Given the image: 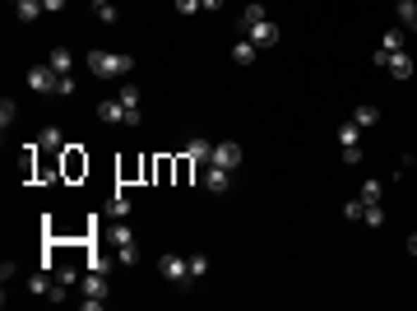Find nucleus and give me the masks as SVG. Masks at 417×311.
<instances>
[{"label":"nucleus","mask_w":417,"mask_h":311,"mask_svg":"<svg viewBox=\"0 0 417 311\" xmlns=\"http://www.w3.org/2000/svg\"><path fill=\"white\" fill-rule=\"evenodd\" d=\"M223 5H228V0H204V10H223Z\"/></svg>","instance_id":"30"},{"label":"nucleus","mask_w":417,"mask_h":311,"mask_svg":"<svg viewBox=\"0 0 417 311\" xmlns=\"http://www.w3.org/2000/svg\"><path fill=\"white\" fill-rule=\"evenodd\" d=\"M88 70L98 79H121V75L135 70V61L125 51H88Z\"/></svg>","instance_id":"1"},{"label":"nucleus","mask_w":417,"mask_h":311,"mask_svg":"<svg viewBox=\"0 0 417 311\" xmlns=\"http://www.w3.org/2000/svg\"><path fill=\"white\" fill-rule=\"evenodd\" d=\"M228 186H232V172H228V167H218V163H208V167H204V190L223 195Z\"/></svg>","instance_id":"11"},{"label":"nucleus","mask_w":417,"mask_h":311,"mask_svg":"<svg viewBox=\"0 0 417 311\" xmlns=\"http://www.w3.org/2000/svg\"><path fill=\"white\" fill-rule=\"evenodd\" d=\"M394 10H399V23H413V14H417V5H413V0H399Z\"/></svg>","instance_id":"27"},{"label":"nucleus","mask_w":417,"mask_h":311,"mask_svg":"<svg viewBox=\"0 0 417 311\" xmlns=\"http://www.w3.org/2000/svg\"><path fill=\"white\" fill-rule=\"evenodd\" d=\"M23 79H28V89H33V93H56V89H61V70H51V66H33Z\"/></svg>","instance_id":"7"},{"label":"nucleus","mask_w":417,"mask_h":311,"mask_svg":"<svg viewBox=\"0 0 417 311\" xmlns=\"http://www.w3.org/2000/svg\"><path fill=\"white\" fill-rule=\"evenodd\" d=\"M10 5H19V0H10Z\"/></svg>","instance_id":"34"},{"label":"nucleus","mask_w":417,"mask_h":311,"mask_svg":"<svg viewBox=\"0 0 417 311\" xmlns=\"http://www.w3.org/2000/svg\"><path fill=\"white\" fill-rule=\"evenodd\" d=\"M107 214H111V219H130V200H125V190H116V195H111Z\"/></svg>","instance_id":"19"},{"label":"nucleus","mask_w":417,"mask_h":311,"mask_svg":"<svg viewBox=\"0 0 417 311\" xmlns=\"http://www.w3.org/2000/svg\"><path fill=\"white\" fill-rule=\"evenodd\" d=\"M208 274V256H190V279H204Z\"/></svg>","instance_id":"26"},{"label":"nucleus","mask_w":417,"mask_h":311,"mask_svg":"<svg viewBox=\"0 0 417 311\" xmlns=\"http://www.w3.org/2000/svg\"><path fill=\"white\" fill-rule=\"evenodd\" d=\"M408 28H413V33H417V14H413V23H408Z\"/></svg>","instance_id":"33"},{"label":"nucleus","mask_w":417,"mask_h":311,"mask_svg":"<svg viewBox=\"0 0 417 311\" xmlns=\"http://www.w3.org/2000/svg\"><path fill=\"white\" fill-rule=\"evenodd\" d=\"M14 116H19V107H14V102L5 98V102H0V126H5V130H10V121H14Z\"/></svg>","instance_id":"25"},{"label":"nucleus","mask_w":417,"mask_h":311,"mask_svg":"<svg viewBox=\"0 0 417 311\" xmlns=\"http://www.w3.org/2000/svg\"><path fill=\"white\" fill-rule=\"evenodd\" d=\"M107 246H111V256L121 260V265H135V260H139V242H135V233L125 228V219L107 223Z\"/></svg>","instance_id":"2"},{"label":"nucleus","mask_w":417,"mask_h":311,"mask_svg":"<svg viewBox=\"0 0 417 311\" xmlns=\"http://www.w3.org/2000/svg\"><path fill=\"white\" fill-rule=\"evenodd\" d=\"M37 149H46V154H61V149H66V135L56 130V126H46V130L37 135Z\"/></svg>","instance_id":"16"},{"label":"nucleus","mask_w":417,"mask_h":311,"mask_svg":"<svg viewBox=\"0 0 417 311\" xmlns=\"http://www.w3.org/2000/svg\"><path fill=\"white\" fill-rule=\"evenodd\" d=\"M380 51H408V47H404V33H399V28H390V33L380 37Z\"/></svg>","instance_id":"21"},{"label":"nucleus","mask_w":417,"mask_h":311,"mask_svg":"<svg viewBox=\"0 0 417 311\" xmlns=\"http://www.w3.org/2000/svg\"><path fill=\"white\" fill-rule=\"evenodd\" d=\"M14 14H19L23 23H33L37 14H46V5H42V0H19V5H14Z\"/></svg>","instance_id":"18"},{"label":"nucleus","mask_w":417,"mask_h":311,"mask_svg":"<svg viewBox=\"0 0 417 311\" xmlns=\"http://www.w3.org/2000/svg\"><path fill=\"white\" fill-rule=\"evenodd\" d=\"M260 19H269V14H264V5H246V10L237 14V37H242L246 28H255V23H260Z\"/></svg>","instance_id":"15"},{"label":"nucleus","mask_w":417,"mask_h":311,"mask_svg":"<svg viewBox=\"0 0 417 311\" xmlns=\"http://www.w3.org/2000/svg\"><path fill=\"white\" fill-rule=\"evenodd\" d=\"M107 5H111V0H93V10H107Z\"/></svg>","instance_id":"32"},{"label":"nucleus","mask_w":417,"mask_h":311,"mask_svg":"<svg viewBox=\"0 0 417 311\" xmlns=\"http://www.w3.org/2000/svg\"><path fill=\"white\" fill-rule=\"evenodd\" d=\"M158 269H163L167 283H195L190 279V256H158Z\"/></svg>","instance_id":"6"},{"label":"nucleus","mask_w":417,"mask_h":311,"mask_svg":"<svg viewBox=\"0 0 417 311\" xmlns=\"http://www.w3.org/2000/svg\"><path fill=\"white\" fill-rule=\"evenodd\" d=\"M42 5H46V14H61V10H66V0H42Z\"/></svg>","instance_id":"29"},{"label":"nucleus","mask_w":417,"mask_h":311,"mask_svg":"<svg viewBox=\"0 0 417 311\" xmlns=\"http://www.w3.org/2000/svg\"><path fill=\"white\" fill-rule=\"evenodd\" d=\"M413 5H417V0H413Z\"/></svg>","instance_id":"35"},{"label":"nucleus","mask_w":417,"mask_h":311,"mask_svg":"<svg viewBox=\"0 0 417 311\" xmlns=\"http://www.w3.org/2000/svg\"><path fill=\"white\" fill-rule=\"evenodd\" d=\"M98 121H107V126H125V107H121V98L98 102Z\"/></svg>","instance_id":"12"},{"label":"nucleus","mask_w":417,"mask_h":311,"mask_svg":"<svg viewBox=\"0 0 417 311\" xmlns=\"http://www.w3.org/2000/svg\"><path fill=\"white\" fill-rule=\"evenodd\" d=\"M46 66H51V70H61V75H75V51H70V47H51Z\"/></svg>","instance_id":"13"},{"label":"nucleus","mask_w":417,"mask_h":311,"mask_svg":"<svg viewBox=\"0 0 417 311\" xmlns=\"http://www.w3.org/2000/svg\"><path fill=\"white\" fill-rule=\"evenodd\" d=\"M255 56H260V47H255L251 37H237V42H232V61H237V66H255Z\"/></svg>","instance_id":"14"},{"label":"nucleus","mask_w":417,"mask_h":311,"mask_svg":"<svg viewBox=\"0 0 417 311\" xmlns=\"http://www.w3.org/2000/svg\"><path fill=\"white\" fill-rule=\"evenodd\" d=\"M362 214H366L362 195H357V200H343V219H352V223H362Z\"/></svg>","instance_id":"22"},{"label":"nucleus","mask_w":417,"mask_h":311,"mask_svg":"<svg viewBox=\"0 0 417 311\" xmlns=\"http://www.w3.org/2000/svg\"><path fill=\"white\" fill-rule=\"evenodd\" d=\"M176 5V14H195V10H204V0H172Z\"/></svg>","instance_id":"28"},{"label":"nucleus","mask_w":417,"mask_h":311,"mask_svg":"<svg viewBox=\"0 0 417 311\" xmlns=\"http://www.w3.org/2000/svg\"><path fill=\"white\" fill-rule=\"evenodd\" d=\"M375 70H385V75H394V79H413V56L408 51H380L375 47Z\"/></svg>","instance_id":"4"},{"label":"nucleus","mask_w":417,"mask_h":311,"mask_svg":"<svg viewBox=\"0 0 417 311\" xmlns=\"http://www.w3.org/2000/svg\"><path fill=\"white\" fill-rule=\"evenodd\" d=\"M375 116H380V111H375V107H371V102H362V107L352 111V121L362 126V130H371V126H375Z\"/></svg>","instance_id":"20"},{"label":"nucleus","mask_w":417,"mask_h":311,"mask_svg":"<svg viewBox=\"0 0 417 311\" xmlns=\"http://www.w3.org/2000/svg\"><path fill=\"white\" fill-rule=\"evenodd\" d=\"M242 37H251V42L260 47V51H269V47L278 42V23H274V19H260V23H255V28H246Z\"/></svg>","instance_id":"8"},{"label":"nucleus","mask_w":417,"mask_h":311,"mask_svg":"<svg viewBox=\"0 0 417 311\" xmlns=\"http://www.w3.org/2000/svg\"><path fill=\"white\" fill-rule=\"evenodd\" d=\"M408 256H417V233H413V237H408Z\"/></svg>","instance_id":"31"},{"label":"nucleus","mask_w":417,"mask_h":311,"mask_svg":"<svg viewBox=\"0 0 417 311\" xmlns=\"http://www.w3.org/2000/svg\"><path fill=\"white\" fill-rule=\"evenodd\" d=\"M186 154H190V163H195V167H208V158H213V145H208V140H190Z\"/></svg>","instance_id":"17"},{"label":"nucleus","mask_w":417,"mask_h":311,"mask_svg":"<svg viewBox=\"0 0 417 311\" xmlns=\"http://www.w3.org/2000/svg\"><path fill=\"white\" fill-rule=\"evenodd\" d=\"M357 195H362V205H380V181H362Z\"/></svg>","instance_id":"23"},{"label":"nucleus","mask_w":417,"mask_h":311,"mask_svg":"<svg viewBox=\"0 0 417 311\" xmlns=\"http://www.w3.org/2000/svg\"><path fill=\"white\" fill-rule=\"evenodd\" d=\"M121 107H125V126H139V102H144V93L135 89V84H121Z\"/></svg>","instance_id":"10"},{"label":"nucleus","mask_w":417,"mask_h":311,"mask_svg":"<svg viewBox=\"0 0 417 311\" xmlns=\"http://www.w3.org/2000/svg\"><path fill=\"white\" fill-rule=\"evenodd\" d=\"M208 163H218V167H228V172H237V167H242V145H232V140L213 145V158H208Z\"/></svg>","instance_id":"9"},{"label":"nucleus","mask_w":417,"mask_h":311,"mask_svg":"<svg viewBox=\"0 0 417 311\" xmlns=\"http://www.w3.org/2000/svg\"><path fill=\"white\" fill-rule=\"evenodd\" d=\"M362 223H366V228H380V223H385V209H380V205H366Z\"/></svg>","instance_id":"24"},{"label":"nucleus","mask_w":417,"mask_h":311,"mask_svg":"<svg viewBox=\"0 0 417 311\" xmlns=\"http://www.w3.org/2000/svg\"><path fill=\"white\" fill-rule=\"evenodd\" d=\"M339 145H343V163H362V126L343 121L339 126Z\"/></svg>","instance_id":"5"},{"label":"nucleus","mask_w":417,"mask_h":311,"mask_svg":"<svg viewBox=\"0 0 417 311\" xmlns=\"http://www.w3.org/2000/svg\"><path fill=\"white\" fill-rule=\"evenodd\" d=\"M79 288H84V311H98V307H107V269H84L79 274Z\"/></svg>","instance_id":"3"}]
</instances>
